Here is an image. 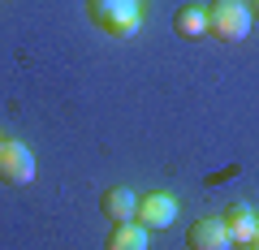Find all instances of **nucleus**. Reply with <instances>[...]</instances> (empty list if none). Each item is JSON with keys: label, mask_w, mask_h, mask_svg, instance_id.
<instances>
[{"label": "nucleus", "mask_w": 259, "mask_h": 250, "mask_svg": "<svg viewBox=\"0 0 259 250\" xmlns=\"http://www.w3.org/2000/svg\"><path fill=\"white\" fill-rule=\"evenodd\" d=\"M186 246L190 250H229L225 220H194L190 229H186Z\"/></svg>", "instance_id": "obj_6"}, {"label": "nucleus", "mask_w": 259, "mask_h": 250, "mask_svg": "<svg viewBox=\"0 0 259 250\" xmlns=\"http://www.w3.org/2000/svg\"><path fill=\"white\" fill-rule=\"evenodd\" d=\"M233 250H255V246H250V241H238V246H233Z\"/></svg>", "instance_id": "obj_11"}, {"label": "nucleus", "mask_w": 259, "mask_h": 250, "mask_svg": "<svg viewBox=\"0 0 259 250\" xmlns=\"http://www.w3.org/2000/svg\"><path fill=\"white\" fill-rule=\"evenodd\" d=\"M259 229V216L250 203H229V212H225V233H229V241L238 246V241H250Z\"/></svg>", "instance_id": "obj_7"}, {"label": "nucleus", "mask_w": 259, "mask_h": 250, "mask_svg": "<svg viewBox=\"0 0 259 250\" xmlns=\"http://www.w3.org/2000/svg\"><path fill=\"white\" fill-rule=\"evenodd\" d=\"M100 212H104V220L125 224V220H134V212H139V194H134L130 185H112V190H104Z\"/></svg>", "instance_id": "obj_5"}, {"label": "nucleus", "mask_w": 259, "mask_h": 250, "mask_svg": "<svg viewBox=\"0 0 259 250\" xmlns=\"http://www.w3.org/2000/svg\"><path fill=\"white\" fill-rule=\"evenodd\" d=\"M147 237L151 233L143 229L139 220H125V224H117V229L108 233V246L104 250H147Z\"/></svg>", "instance_id": "obj_9"}, {"label": "nucleus", "mask_w": 259, "mask_h": 250, "mask_svg": "<svg viewBox=\"0 0 259 250\" xmlns=\"http://www.w3.org/2000/svg\"><path fill=\"white\" fill-rule=\"evenodd\" d=\"M134 220L143 224V229H168V224L177 220V198L164 194V190H156V194H143L139 198V212H134Z\"/></svg>", "instance_id": "obj_4"}, {"label": "nucleus", "mask_w": 259, "mask_h": 250, "mask_svg": "<svg viewBox=\"0 0 259 250\" xmlns=\"http://www.w3.org/2000/svg\"><path fill=\"white\" fill-rule=\"evenodd\" d=\"M30 177H35V151L26 142L5 138V147H0V181L5 185H26Z\"/></svg>", "instance_id": "obj_3"}, {"label": "nucleus", "mask_w": 259, "mask_h": 250, "mask_svg": "<svg viewBox=\"0 0 259 250\" xmlns=\"http://www.w3.org/2000/svg\"><path fill=\"white\" fill-rule=\"evenodd\" d=\"M246 9H250V18L259 22V0H246Z\"/></svg>", "instance_id": "obj_10"}, {"label": "nucleus", "mask_w": 259, "mask_h": 250, "mask_svg": "<svg viewBox=\"0 0 259 250\" xmlns=\"http://www.w3.org/2000/svg\"><path fill=\"white\" fill-rule=\"evenodd\" d=\"M250 246H255V250H259V229H255V237H250Z\"/></svg>", "instance_id": "obj_12"}, {"label": "nucleus", "mask_w": 259, "mask_h": 250, "mask_svg": "<svg viewBox=\"0 0 259 250\" xmlns=\"http://www.w3.org/2000/svg\"><path fill=\"white\" fill-rule=\"evenodd\" d=\"M250 26H255V18H250V9H246V5H238V0H216L212 9H207V35L225 39V43L246 39Z\"/></svg>", "instance_id": "obj_2"}, {"label": "nucleus", "mask_w": 259, "mask_h": 250, "mask_svg": "<svg viewBox=\"0 0 259 250\" xmlns=\"http://www.w3.org/2000/svg\"><path fill=\"white\" fill-rule=\"evenodd\" d=\"M173 30L182 39H203L207 35V9L203 5H182V9L173 13Z\"/></svg>", "instance_id": "obj_8"}, {"label": "nucleus", "mask_w": 259, "mask_h": 250, "mask_svg": "<svg viewBox=\"0 0 259 250\" xmlns=\"http://www.w3.org/2000/svg\"><path fill=\"white\" fill-rule=\"evenodd\" d=\"M87 9H91V22L112 39H130L143 26L139 0H87Z\"/></svg>", "instance_id": "obj_1"}, {"label": "nucleus", "mask_w": 259, "mask_h": 250, "mask_svg": "<svg viewBox=\"0 0 259 250\" xmlns=\"http://www.w3.org/2000/svg\"><path fill=\"white\" fill-rule=\"evenodd\" d=\"M0 147H5V138H0Z\"/></svg>", "instance_id": "obj_13"}, {"label": "nucleus", "mask_w": 259, "mask_h": 250, "mask_svg": "<svg viewBox=\"0 0 259 250\" xmlns=\"http://www.w3.org/2000/svg\"><path fill=\"white\" fill-rule=\"evenodd\" d=\"M238 5H246V0H238Z\"/></svg>", "instance_id": "obj_14"}]
</instances>
